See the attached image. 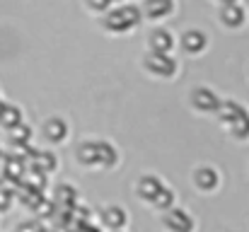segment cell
Instances as JSON below:
<instances>
[{
    "instance_id": "6da1fadb",
    "label": "cell",
    "mask_w": 249,
    "mask_h": 232,
    "mask_svg": "<svg viewBox=\"0 0 249 232\" xmlns=\"http://www.w3.org/2000/svg\"><path fill=\"white\" fill-rule=\"evenodd\" d=\"M138 22H141V12H138V7L126 5V7H119V10L109 12L107 19H104V27H107L109 32H119V34H124V32L133 29Z\"/></svg>"
},
{
    "instance_id": "7a4b0ae2",
    "label": "cell",
    "mask_w": 249,
    "mask_h": 232,
    "mask_svg": "<svg viewBox=\"0 0 249 232\" xmlns=\"http://www.w3.org/2000/svg\"><path fill=\"white\" fill-rule=\"evenodd\" d=\"M145 71L158 77H172L177 71V61L169 54H153L150 51L145 56Z\"/></svg>"
},
{
    "instance_id": "3957f363",
    "label": "cell",
    "mask_w": 249,
    "mask_h": 232,
    "mask_svg": "<svg viewBox=\"0 0 249 232\" xmlns=\"http://www.w3.org/2000/svg\"><path fill=\"white\" fill-rule=\"evenodd\" d=\"M162 225L167 232H191L194 230V220L184 208H169L162 215Z\"/></svg>"
},
{
    "instance_id": "277c9868",
    "label": "cell",
    "mask_w": 249,
    "mask_h": 232,
    "mask_svg": "<svg viewBox=\"0 0 249 232\" xmlns=\"http://www.w3.org/2000/svg\"><path fill=\"white\" fill-rule=\"evenodd\" d=\"M162 189H165V184H162L155 174H145V177H141V179H138V184H136L138 196H141L143 201H148V203H153Z\"/></svg>"
},
{
    "instance_id": "5b68a950",
    "label": "cell",
    "mask_w": 249,
    "mask_h": 232,
    "mask_svg": "<svg viewBox=\"0 0 249 232\" xmlns=\"http://www.w3.org/2000/svg\"><path fill=\"white\" fill-rule=\"evenodd\" d=\"M191 102L198 111H218L220 109V99L215 97V92H211L208 87H198L191 92Z\"/></svg>"
},
{
    "instance_id": "8992f818",
    "label": "cell",
    "mask_w": 249,
    "mask_h": 232,
    "mask_svg": "<svg viewBox=\"0 0 249 232\" xmlns=\"http://www.w3.org/2000/svg\"><path fill=\"white\" fill-rule=\"evenodd\" d=\"M102 223H104V228H109L111 232H121L126 228L128 218H126V211H124V208L109 206V208L102 211Z\"/></svg>"
},
{
    "instance_id": "52a82bcc",
    "label": "cell",
    "mask_w": 249,
    "mask_h": 232,
    "mask_svg": "<svg viewBox=\"0 0 249 232\" xmlns=\"http://www.w3.org/2000/svg\"><path fill=\"white\" fill-rule=\"evenodd\" d=\"M75 157L83 167H99V150H97V141H87V143H80L78 150H75Z\"/></svg>"
},
{
    "instance_id": "ba28073f",
    "label": "cell",
    "mask_w": 249,
    "mask_h": 232,
    "mask_svg": "<svg viewBox=\"0 0 249 232\" xmlns=\"http://www.w3.org/2000/svg\"><path fill=\"white\" fill-rule=\"evenodd\" d=\"M44 136H46L51 143H63V141L68 138V124H66L63 119L53 116V119H49V121L44 124Z\"/></svg>"
},
{
    "instance_id": "9c48e42d",
    "label": "cell",
    "mask_w": 249,
    "mask_h": 232,
    "mask_svg": "<svg viewBox=\"0 0 249 232\" xmlns=\"http://www.w3.org/2000/svg\"><path fill=\"white\" fill-rule=\"evenodd\" d=\"M218 172L213 169V167H198L196 172H194V184L201 189V191H213L215 186H218Z\"/></svg>"
},
{
    "instance_id": "30bf717a",
    "label": "cell",
    "mask_w": 249,
    "mask_h": 232,
    "mask_svg": "<svg viewBox=\"0 0 249 232\" xmlns=\"http://www.w3.org/2000/svg\"><path fill=\"white\" fill-rule=\"evenodd\" d=\"M206 34L203 32H196V29H191V32H186L184 36H181V49L186 51V54H201L203 49H206Z\"/></svg>"
},
{
    "instance_id": "8fae6325",
    "label": "cell",
    "mask_w": 249,
    "mask_h": 232,
    "mask_svg": "<svg viewBox=\"0 0 249 232\" xmlns=\"http://www.w3.org/2000/svg\"><path fill=\"white\" fill-rule=\"evenodd\" d=\"M172 46H174V39H172V34L167 29L150 32V49H153V54H169Z\"/></svg>"
},
{
    "instance_id": "7c38bea8",
    "label": "cell",
    "mask_w": 249,
    "mask_h": 232,
    "mask_svg": "<svg viewBox=\"0 0 249 232\" xmlns=\"http://www.w3.org/2000/svg\"><path fill=\"white\" fill-rule=\"evenodd\" d=\"M172 0H145V5H143V12H145V17H150V19H160V17H165L172 12Z\"/></svg>"
},
{
    "instance_id": "4fadbf2b",
    "label": "cell",
    "mask_w": 249,
    "mask_h": 232,
    "mask_svg": "<svg viewBox=\"0 0 249 232\" xmlns=\"http://www.w3.org/2000/svg\"><path fill=\"white\" fill-rule=\"evenodd\" d=\"M97 150H99V169H111L119 162V153H116V148L111 143L99 141L97 143Z\"/></svg>"
},
{
    "instance_id": "5bb4252c",
    "label": "cell",
    "mask_w": 249,
    "mask_h": 232,
    "mask_svg": "<svg viewBox=\"0 0 249 232\" xmlns=\"http://www.w3.org/2000/svg\"><path fill=\"white\" fill-rule=\"evenodd\" d=\"M22 124V111L15 107V104H5L2 111H0V126H5L7 131L17 128Z\"/></svg>"
},
{
    "instance_id": "9a60e30c",
    "label": "cell",
    "mask_w": 249,
    "mask_h": 232,
    "mask_svg": "<svg viewBox=\"0 0 249 232\" xmlns=\"http://www.w3.org/2000/svg\"><path fill=\"white\" fill-rule=\"evenodd\" d=\"M242 114H247L240 104H235V102H225V104H220V109H218V116H220V121L223 124H232L235 119H240Z\"/></svg>"
},
{
    "instance_id": "2e32d148",
    "label": "cell",
    "mask_w": 249,
    "mask_h": 232,
    "mask_svg": "<svg viewBox=\"0 0 249 232\" xmlns=\"http://www.w3.org/2000/svg\"><path fill=\"white\" fill-rule=\"evenodd\" d=\"M220 17H223V22H225L228 27H240L242 19H245V12H242L240 5H225Z\"/></svg>"
},
{
    "instance_id": "e0dca14e",
    "label": "cell",
    "mask_w": 249,
    "mask_h": 232,
    "mask_svg": "<svg viewBox=\"0 0 249 232\" xmlns=\"http://www.w3.org/2000/svg\"><path fill=\"white\" fill-rule=\"evenodd\" d=\"M58 203L63 206V208H73L75 203H78V191L71 186V184H63V186H58Z\"/></svg>"
},
{
    "instance_id": "ac0fdd59",
    "label": "cell",
    "mask_w": 249,
    "mask_h": 232,
    "mask_svg": "<svg viewBox=\"0 0 249 232\" xmlns=\"http://www.w3.org/2000/svg\"><path fill=\"white\" fill-rule=\"evenodd\" d=\"M153 206L158 208V211H162V213H167L169 208H174V194H172V189H162L160 194H158V198L153 201Z\"/></svg>"
},
{
    "instance_id": "d6986e66",
    "label": "cell",
    "mask_w": 249,
    "mask_h": 232,
    "mask_svg": "<svg viewBox=\"0 0 249 232\" xmlns=\"http://www.w3.org/2000/svg\"><path fill=\"white\" fill-rule=\"evenodd\" d=\"M34 167H39L41 174L56 169V155L53 153H36L34 155Z\"/></svg>"
},
{
    "instance_id": "ffe728a7",
    "label": "cell",
    "mask_w": 249,
    "mask_h": 232,
    "mask_svg": "<svg viewBox=\"0 0 249 232\" xmlns=\"http://www.w3.org/2000/svg\"><path fill=\"white\" fill-rule=\"evenodd\" d=\"M230 133H232L235 138H247L249 136V116L247 114H242L240 119H235V121L230 124Z\"/></svg>"
},
{
    "instance_id": "44dd1931",
    "label": "cell",
    "mask_w": 249,
    "mask_h": 232,
    "mask_svg": "<svg viewBox=\"0 0 249 232\" xmlns=\"http://www.w3.org/2000/svg\"><path fill=\"white\" fill-rule=\"evenodd\" d=\"M29 136H32V128L29 126H22V124L10 131V141L12 143H22L24 145V143H29Z\"/></svg>"
},
{
    "instance_id": "7402d4cb",
    "label": "cell",
    "mask_w": 249,
    "mask_h": 232,
    "mask_svg": "<svg viewBox=\"0 0 249 232\" xmlns=\"http://www.w3.org/2000/svg\"><path fill=\"white\" fill-rule=\"evenodd\" d=\"M17 232H46L36 220H29V223H22L19 228H17Z\"/></svg>"
},
{
    "instance_id": "603a6c76",
    "label": "cell",
    "mask_w": 249,
    "mask_h": 232,
    "mask_svg": "<svg viewBox=\"0 0 249 232\" xmlns=\"http://www.w3.org/2000/svg\"><path fill=\"white\" fill-rule=\"evenodd\" d=\"M109 2H111V0H87V5H89L92 10H99V12H102V10H107V7H109Z\"/></svg>"
},
{
    "instance_id": "cb8c5ba5",
    "label": "cell",
    "mask_w": 249,
    "mask_h": 232,
    "mask_svg": "<svg viewBox=\"0 0 249 232\" xmlns=\"http://www.w3.org/2000/svg\"><path fill=\"white\" fill-rule=\"evenodd\" d=\"M0 206H2V208H7V206H10V198H7V196H2V198H0Z\"/></svg>"
},
{
    "instance_id": "d4e9b609",
    "label": "cell",
    "mask_w": 249,
    "mask_h": 232,
    "mask_svg": "<svg viewBox=\"0 0 249 232\" xmlns=\"http://www.w3.org/2000/svg\"><path fill=\"white\" fill-rule=\"evenodd\" d=\"M80 232H99V230H94V228H89V225H83V228H80Z\"/></svg>"
},
{
    "instance_id": "484cf974",
    "label": "cell",
    "mask_w": 249,
    "mask_h": 232,
    "mask_svg": "<svg viewBox=\"0 0 249 232\" xmlns=\"http://www.w3.org/2000/svg\"><path fill=\"white\" fill-rule=\"evenodd\" d=\"M223 2H225V5H235V0H223Z\"/></svg>"
},
{
    "instance_id": "4316f807",
    "label": "cell",
    "mask_w": 249,
    "mask_h": 232,
    "mask_svg": "<svg viewBox=\"0 0 249 232\" xmlns=\"http://www.w3.org/2000/svg\"><path fill=\"white\" fill-rule=\"evenodd\" d=\"M2 107H5V104H2V99H0V111H2Z\"/></svg>"
}]
</instances>
